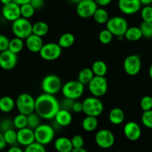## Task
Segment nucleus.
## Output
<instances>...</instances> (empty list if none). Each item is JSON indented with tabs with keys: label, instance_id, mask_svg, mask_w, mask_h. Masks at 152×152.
Returning a JSON list of instances; mask_svg holds the SVG:
<instances>
[{
	"label": "nucleus",
	"instance_id": "obj_22",
	"mask_svg": "<svg viewBox=\"0 0 152 152\" xmlns=\"http://www.w3.org/2000/svg\"><path fill=\"white\" fill-rule=\"evenodd\" d=\"M125 112L119 107H114L108 113V119L113 125H119L125 121Z\"/></svg>",
	"mask_w": 152,
	"mask_h": 152
},
{
	"label": "nucleus",
	"instance_id": "obj_17",
	"mask_svg": "<svg viewBox=\"0 0 152 152\" xmlns=\"http://www.w3.org/2000/svg\"><path fill=\"white\" fill-rule=\"evenodd\" d=\"M2 17L7 20L13 23L20 17H21L20 6L14 2H11L8 5H3L2 8Z\"/></svg>",
	"mask_w": 152,
	"mask_h": 152
},
{
	"label": "nucleus",
	"instance_id": "obj_31",
	"mask_svg": "<svg viewBox=\"0 0 152 152\" xmlns=\"http://www.w3.org/2000/svg\"><path fill=\"white\" fill-rule=\"evenodd\" d=\"M93 71L91 68H84L79 72L78 75V81L84 84V86L87 85L90 82L92 79L94 77Z\"/></svg>",
	"mask_w": 152,
	"mask_h": 152
},
{
	"label": "nucleus",
	"instance_id": "obj_3",
	"mask_svg": "<svg viewBox=\"0 0 152 152\" xmlns=\"http://www.w3.org/2000/svg\"><path fill=\"white\" fill-rule=\"evenodd\" d=\"M61 92L64 97L76 101L84 94V85L78 80H72L63 84Z\"/></svg>",
	"mask_w": 152,
	"mask_h": 152
},
{
	"label": "nucleus",
	"instance_id": "obj_40",
	"mask_svg": "<svg viewBox=\"0 0 152 152\" xmlns=\"http://www.w3.org/2000/svg\"><path fill=\"white\" fill-rule=\"evenodd\" d=\"M24 152H46V150L45 145L34 142L26 146L24 149Z\"/></svg>",
	"mask_w": 152,
	"mask_h": 152
},
{
	"label": "nucleus",
	"instance_id": "obj_41",
	"mask_svg": "<svg viewBox=\"0 0 152 152\" xmlns=\"http://www.w3.org/2000/svg\"><path fill=\"white\" fill-rule=\"evenodd\" d=\"M140 107L142 111H148L152 110V97L150 96H145L140 100Z\"/></svg>",
	"mask_w": 152,
	"mask_h": 152
},
{
	"label": "nucleus",
	"instance_id": "obj_39",
	"mask_svg": "<svg viewBox=\"0 0 152 152\" xmlns=\"http://www.w3.org/2000/svg\"><path fill=\"white\" fill-rule=\"evenodd\" d=\"M140 28L141 30L142 37L145 38H152V23L143 22L140 24Z\"/></svg>",
	"mask_w": 152,
	"mask_h": 152
},
{
	"label": "nucleus",
	"instance_id": "obj_32",
	"mask_svg": "<svg viewBox=\"0 0 152 152\" xmlns=\"http://www.w3.org/2000/svg\"><path fill=\"white\" fill-rule=\"evenodd\" d=\"M41 124V117L36 112H33L27 116V127L34 130Z\"/></svg>",
	"mask_w": 152,
	"mask_h": 152
},
{
	"label": "nucleus",
	"instance_id": "obj_2",
	"mask_svg": "<svg viewBox=\"0 0 152 152\" xmlns=\"http://www.w3.org/2000/svg\"><path fill=\"white\" fill-rule=\"evenodd\" d=\"M128 21L124 17L119 16H114L109 19L106 23V28L119 39L124 37L127 29L128 28Z\"/></svg>",
	"mask_w": 152,
	"mask_h": 152
},
{
	"label": "nucleus",
	"instance_id": "obj_10",
	"mask_svg": "<svg viewBox=\"0 0 152 152\" xmlns=\"http://www.w3.org/2000/svg\"><path fill=\"white\" fill-rule=\"evenodd\" d=\"M62 49L58 43H48L43 46L40 51V57L42 59L46 61H56L61 57Z\"/></svg>",
	"mask_w": 152,
	"mask_h": 152
},
{
	"label": "nucleus",
	"instance_id": "obj_15",
	"mask_svg": "<svg viewBox=\"0 0 152 152\" xmlns=\"http://www.w3.org/2000/svg\"><path fill=\"white\" fill-rule=\"evenodd\" d=\"M17 55L11 51L5 50L0 52V68L4 70H11L17 66Z\"/></svg>",
	"mask_w": 152,
	"mask_h": 152
},
{
	"label": "nucleus",
	"instance_id": "obj_18",
	"mask_svg": "<svg viewBox=\"0 0 152 152\" xmlns=\"http://www.w3.org/2000/svg\"><path fill=\"white\" fill-rule=\"evenodd\" d=\"M17 143L21 145L26 147L35 142L34 131L28 127L23 128V129L17 130Z\"/></svg>",
	"mask_w": 152,
	"mask_h": 152
},
{
	"label": "nucleus",
	"instance_id": "obj_43",
	"mask_svg": "<svg viewBox=\"0 0 152 152\" xmlns=\"http://www.w3.org/2000/svg\"><path fill=\"white\" fill-rule=\"evenodd\" d=\"M11 129H14L13 119H10L7 118V119H2L0 122V130L2 131V133Z\"/></svg>",
	"mask_w": 152,
	"mask_h": 152
},
{
	"label": "nucleus",
	"instance_id": "obj_54",
	"mask_svg": "<svg viewBox=\"0 0 152 152\" xmlns=\"http://www.w3.org/2000/svg\"><path fill=\"white\" fill-rule=\"evenodd\" d=\"M0 2H1V4H2L3 5H5L12 2V0H0Z\"/></svg>",
	"mask_w": 152,
	"mask_h": 152
},
{
	"label": "nucleus",
	"instance_id": "obj_1",
	"mask_svg": "<svg viewBox=\"0 0 152 152\" xmlns=\"http://www.w3.org/2000/svg\"><path fill=\"white\" fill-rule=\"evenodd\" d=\"M60 109V102L55 96L42 93L35 99L34 111L41 119L46 120L53 119Z\"/></svg>",
	"mask_w": 152,
	"mask_h": 152
},
{
	"label": "nucleus",
	"instance_id": "obj_50",
	"mask_svg": "<svg viewBox=\"0 0 152 152\" xmlns=\"http://www.w3.org/2000/svg\"><path fill=\"white\" fill-rule=\"evenodd\" d=\"M7 152H24V150L20 148L19 146L13 145L10 148Z\"/></svg>",
	"mask_w": 152,
	"mask_h": 152
},
{
	"label": "nucleus",
	"instance_id": "obj_8",
	"mask_svg": "<svg viewBox=\"0 0 152 152\" xmlns=\"http://www.w3.org/2000/svg\"><path fill=\"white\" fill-rule=\"evenodd\" d=\"M15 102L19 113L28 116V114L34 112L35 99L29 93H23L20 94Z\"/></svg>",
	"mask_w": 152,
	"mask_h": 152
},
{
	"label": "nucleus",
	"instance_id": "obj_58",
	"mask_svg": "<svg viewBox=\"0 0 152 152\" xmlns=\"http://www.w3.org/2000/svg\"><path fill=\"white\" fill-rule=\"evenodd\" d=\"M151 23H152V22H151Z\"/></svg>",
	"mask_w": 152,
	"mask_h": 152
},
{
	"label": "nucleus",
	"instance_id": "obj_28",
	"mask_svg": "<svg viewBox=\"0 0 152 152\" xmlns=\"http://www.w3.org/2000/svg\"><path fill=\"white\" fill-rule=\"evenodd\" d=\"M49 31V25L46 22L38 21L32 26V34L40 37H43L47 35Z\"/></svg>",
	"mask_w": 152,
	"mask_h": 152
},
{
	"label": "nucleus",
	"instance_id": "obj_24",
	"mask_svg": "<svg viewBox=\"0 0 152 152\" xmlns=\"http://www.w3.org/2000/svg\"><path fill=\"white\" fill-rule=\"evenodd\" d=\"M16 107V102L11 96H5L0 98V111L4 113L11 112Z\"/></svg>",
	"mask_w": 152,
	"mask_h": 152
},
{
	"label": "nucleus",
	"instance_id": "obj_33",
	"mask_svg": "<svg viewBox=\"0 0 152 152\" xmlns=\"http://www.w3.org/2000/svg\"><path fill=\"white\" fill-rule=\"evenodd\" d=\"M14 128L17 130L23 129L27 127V116L22 113H18L13 119Z\"/></svg>",
	"mask_w": 152,
	"mask_h": 152
},
{
	"label": "nucleus",
	"instance_id": "obj_55",
	"mask_svg": "<svg viewBox=\"0 0 152 152\" xmlns=\"http://www.w3.org/2000/svg\"><path fill=\"white\" fill-rule=\"evenodd\" d=\"M69 2H71L72 4H74V5H78L80 2H81V0H68Z\"/></svg>",
	"mask_w": 152,
	"mask_h": 152
},
{
	"label": "nucleus",
	"instance_id": "obj_25",
	"mask_svg": "<svg viewBox=\"0 0 152 152\" xmlns=\"http://www.w3.org/2000/svg\"><path fill=\"white\" fill-rule=\"evenodd\" d=\"M99 125L97 117L86 116L81 122V127L86 132H93L96 131Z\"/></svg>",
	"mask_w": 152,
	"mask_h": 152
},
{
	"label": "nucleus",
	"instance_id": "obj_38",
	"mask_svg": "<svg viewBox=\"0 0 152 152\" xmlns=\"http://www.w3.org/2000/svg\"><path fill=\"white\" fill-rule=\"evenodd\" d=\"M141 17L143 22L151 23L152 22V7L151 5H145L141 9Z\"/></svg>",
	"mask_w": 152,
	"mask_h": 152
},
{
	"label": "nucleus",
	"instance_id": "obj_48",
	"mask_svg": "<svg viewBox=\"0 0 152 152\" xmlns=\"http://www.w3.org/2000/svg\"><path fill=\"white\" fill-rule=\"evenodd\" d=\"M94 2L97 4L98 6L104 8V7L109 5L112 2V0H94Z\"/></svg>",
	"mask_w": 152,
	"mask_h": 152
},
{
	"label": "nucleus",
	"instance_id": "obj_44",
	"mask_svg": "<svg viewBox=\"0 0 152 152\" xmlns=\"http://www.w3.org/2000/svg\"><path fill=\"white\" fill-rule=\"evenodd\" d=\"M74 102L75 100L64 97V99L60 102V106H61V109L66 110H68L71 112L73 104H74Z\"/></svg>",
	"mask_w": 152,
	"mask_h": 152
},
{
	"label": "nucleus",
	"instance_id": "obj_57",
	"mask_svg": "<svg viewBox=\"0 0 152 152\" xmlns=\"http://www.w3.org/2000/svg\"><path fill=\"white\" fill-rule=\"evenodd\" d=\"M151 5V7H152V2H151V5Z\"/></svg>",
	"mask_w": 152,
	"mask_h": 152
},
{
	"label": "nucleus",
	"instance_id": "obj_13",
	"mask_svg": "<svg viewBox=\"0 0 152 152\" xmlns=\"http://www.w3.org/2000/svg\"><path fill=\"white\" fill-rule=\"evenodd\" d=\"M99 6L94 0H81L76 5V13L82 19H88L93 17Z\"/></svg>",
	"mask_w": 152,
	"mask_h": 152
},
{
	"label": "nucleus",
	"instance_id": "obj_35",
	"mask_svg": "<svg viewBox=\"0 0 152 152\" xmlns=\"http://www.w3.org/2000/svg\"><path fill=\"white\" fill-rule=\"evenodd\" d=\"M36 10L33 8L30 3L25 4L20 6V13H21V17L29 20L34 15Z\"/></svg>",
	"mask_w": 152,
	"mask_h": 152
},
{
	"label": "nucleus",
	"instance_id": "obj_11",
	"mask_svg": "<svg viewBox=\"0 0 152 152\" xmlns=\"http://www.w3.org/2000/svg\"><path fill=\"white\" fill-rule=\"evenodd\" d=\"M115 136L109 129H101L95 136V142L99 148L103 149L110 148L115 143Z\"/></svg>",
	"mask_w": 152,
	"mask_h": 152
},
{
	"label": "nucleus",
	"instance_id": "obj_47",
	"mask_svg": "<svg viewBox=\"0 0 152 152\" xmlns=\"http://www.w3.org/2000/svg\"><path fill=\"white\" fill-rule=\"evenodd\" d=\"M29 3L33 6L35 10L40 9L44 5V0H31Z\"/></svg>",
	"mask_w": 152,
	"mask_h": 152
},
{
	"label": "nucleus",
	"instance_id": "obj_56",
	"mask_svg": "<svg viewBox=\"0 0 152 152\" xmlns=\"http://www.w3.org/2000/svg\"><path fill=\"white\" fill-rule=\"evenodd\" d=\"M148 75H149V77H150V78L152 80V64H151V65L150 66V67H149Z\"/></svg>",
	"mask_w": 152,
	"mask_h": 152
},
{
	"label": "nucleus",
	"instance_id": "obj_26",
	"mask_svg": "<svg viewBox=\"0 0 152 152\" xmlns=\"http://www.w3.org/2000/svg\"><path fill=\"white\" fill-rule=\"evenodd\" d=\"M91 69L93 71L95 76H101V77H105L107 73V65L106 63L103 61H94L92 64Z\"/></svg>",
	"mask_w": 152,
	"mask_h": 152
},
{
	"label": "nucleus",
	"instance_id": "obj_36",
	"mask_svg": "<svg viewBox=\"0 0 152 152\" xmlns=\"http://www.w3.org/2000/svg\"><path fill=\"white\" fill-rule=\"evenodd\" d=\"M3 135L7 145L13 146L15 145L17 143V131L14 129H11L5 131V132H3Z\"/></svg>",
	"mask_w": 152,
	"mask_h": 152
},
{
	"label": "nucleus",
	"instance_id": "obj_21",
	"mask_svg": "<svg viewBox=\"0 0 152 152\" xmlns=\"http://www.w3.org/2000/svg\"><path fill=\"white\" fill-rule=\"evenodd\" d=\"M54 147L58 152H71L73 149L71 139L66 137H60L54 142Z\"/></svg>",
	"mask_w": 152,
	"mask_h": 152
},
{
	"label": "nucleus",
	"instance_id": "obj_53",
	"mask_svg": "<svg viewBox=\"0 0 152 152\" xmlns=\"http://www.w3.org/2000/svg\"><path fill=\"white\" fill-rule=\"evenodd\" d=\"M142 5H150L152 2V0H140Z\"/></svg>",
	"mask_w": 152,
	"mask_h": 152
},
{
	"label": "nucleus",
	"instance_id": "obj_6",
	"mask_svg": "<svg viewBox=\"0 0 152 152\" xmlns=\"http://www.w3.org/2000/svg\"><path fill=\"white\" fill-rule=\"evenodd\" d=\"M32 26L30 20L28 19L20 17L14 21L11 25V30L14 37L26 40L28 37L32 34Z\"/></svg>",
	"mask_w": 152,
	"mask_h": 152
},
{
	"label": "nucleus",
	"instance_id": "obj_49",
	"mask_svg": "<svg viewBox=\"0 0 152 152\" xmlns=\"http://www.w3.org/2000/svg\"><path fill=\"white\" fill-rule=\"evenodd\" d=\"M7 146V143L5 142L3 133H0V151L3 150Z\"/></svg>",
	"mask_w": 152,
	"mask_h": 152
},
{
	"label": "nucleus",
	"instance_id": "obj_30",
	"mask_svg": "<svg viewBox=\"0 0 152 152\" xmlns=\"http://www.w3.org/2000/svg\"><path fill=\"white\" fill-rule=\"evenodd\" d=\"M25 46L24 40H22L20 38L14 37L11 40H10L9 46H8V50L11 51L13 53L17 54L20 53Z\"/></svg>",
	"mask_w": 152,
	"mask_h": 152
},
{
	"label": "nucleus",
	"instance_id": "obj_46",
	"mask_svg": "<svg viewBox=\"0 0 152 152\" xmlns=\"http://www.w3.org/2000/svg\"><path fill=\"white\" fill-rule=\"evenodd\" d=\"M72 111H73L75 113H81L83 112V106H82V102H79V101H75L74 104H73L72 109Z\"/></svg>",
	"mask_w": 152,
	"mask_h": 152
},
{
	"label": "nucleus",
	"instance_id": "obj_34",
	"mask_svg": "<svg viewBox=\"0 0 152 152\" xmlns=\"http://www.w3.org/2000/svg\"><path fill=\"white\" fill-rule=\"evenodd\" d=\"M113 35L112 34L110 31L105 28L101 31L99 34V40L102 44L107 45L112 42L113 39Z\"/></svg>",
	"mask_w": 152,
	"mask_h": 152
},
{
	"label": "nucleus",
	"instance_id": "obj_14",
	"mask_svg": "<svg viewBox=\"0 0 152 152\" xmlns=\"http://www.w3.org/2000/svg\"><path fill=\"white\" fill-rule=\"evenodd\" d=\"M142 4L140 0H119L118 7L122 14L134 15L141 10Z\"/></svg>",
	"mask_w": 152,
	"mask_h": 152
},
{
	"label": "nucleus",
	"instance_id": "obj_12",
	"mask_svg": "<svg viewBox=\"0 0 152 152\" xmlns=\"http://www.w3.org/2000/svg\"><path fill=\"white\" fill-rule=\"evenodd\" d=\"M142 61L138 55H130L123 61V68L126 74L130 76H135L141 70Z\"/></svg>",
	"mask_w": 152,
	"mask_h": 152
},
{
	"label": "nucleus",
	"instance_id": "obj_9",
	"mask_svg": "<svg viewBox=\"0 0 152 152\" xmlns=\"http://www.w3.org/2000/svg\"><path fill=\"white\" fill-rule=\"evenodd\" d=\"M87 85L90 94L94 97H102L106 94L108 90L107 80L105 77L94 76Z\"/></svg>",
	"mask_w": 152,
	"mask_h": 152
},
{
	"label": "nucleus",
	"instance_id": "obj_19",
	"mask_svg": "<svg viewBox=\"0 0 152 152\" xmlns=\"http://www.w3.org/2000/svg\"><path fill=\"white\" fill-rule=\"evenodd\" d=\"M44 45L42 37L31 34L25 40V46L28 51L33 53H39Z\"/></svg>",
	"mask_w": 152,
	"mask_h": 152
},
{
	"label": "nucleus",
	"instance_id": "obj_20",
	"mask_svg": "<svg viewBox=\"0 0 152 152\" xmlns=\"http://www.w3.org/2000/svg\"><path fill=\"white\" fill-rule=\"evenodd\" d=\"M54 122L60 127H67L72 122V115L71 112L64 109H60L54 117Z\"/></svg>",
	"mask_w": 152,
	"mask_h": 152
},
{
	"label": "nucleus",
	"instance_id": "obj_4",
	"mask_svg": "<svg viewBox=\"0 0 152 152\" xmlns=\"http://www.w3.org/2000/svg\"><path fill=\"white\" fill-rule=\"evenodd\" d=\"M83 113L86 116L98 117L104 111V104L99 98L89 96L83 100Z\"/></svg>",
	"mask_w": 152,
	"mask_h": 152
},
{
	"label": "nucleus",
	"instance_id": "obj_23",
	"mask_svg": "<svg viewBox=\"0 0 152 152\" xmlns=\"http://www.w3.org/2000/svg\"><path fill=\"white\" fill-rule=\"evenodd\" d=\"M124 37L130 42H137L142 37V34L140 27L131 26L127 29Z\"/></svg>",
	"mask_w": 152,
	"mask_h": 152
},
{
	"label": "nucleus",
	"instance_id": "obj_5",
	"mask_svg": "<svg viewBox=\"0 0 152 152\" xmlns=\"http://www.w3.org/2000/svg\"><path fill=\"white\" fill-rule=\"evenodd\" d=\"M34 131L35 142L43 145H47L50 144L55 139V130L52 125L48 124H40Z\"/></svg>",
	"mask_w": 152,
	"mask_h": 152
},
{
	"label": "nucleus",
	"instance_id": "obj_52",
	"mask_svg": "<svg viewBox=\"0 0 152 152\" xmlns=\"http://www.w3.org/2000/svg\"><path fill=\"white\" fill-rule=\"evenodd\" d=\"M71 152H89L87 149L83 148H73Z\"/></svg>",
	"mask_w": 152,
	"mask_h": 152
},
{
	"label": "nucleus",
	"instance_id": "obj_45",
	"mask_svg": "<svg viewBox=\"0 0 152 152\" xmlns=\"http://www.w3.org/2000/svg\"><path fill=\"white\" fill-rule=\"evenodd\" d=\"M10 40L5 34H0V52L8 49Z\"/></svg>",
	"mask_w": 152,
	"mask_h": 152
},
{
	"label": "nucleus",
	"instance_id": "obj_29",
	"mask_svg": "<svg viewBox=\"0 0 152 152\" xmlns=\"http://www.w3.org/2000/svg\"><path fill=\"white\" fill-rule=\"evenodd\" d=\"M93 19L98 24H106L110 19L109 14L107 11L102 7H99L93 15Z\"/></svg>",
	"mask_w": 152,
	"mask_h": 152
},
{
	"label": "nucleus",
	"instance_id": "obj_27",
	"mask_svg": "<svg viewBox=\"0 0 152 152\" xmlns=\"http://www.w3.org/2000/svg\"><path fill=\"white\" fill-rule=\"evenodd\" d=\"M75 41V37L74 35L69 32L64 33L58 39V44L61 46V49H69L72 47Z\"/></svg>",
	"mask_w": 152,
	"mask_h": 152
},
{
	"label": "nucleus",
	"instance_id": "obj_59",
	"mask_svg": "<svg viewBox=\"0 0 152 152\" xmlns=\"http://www.w3.org/2000/svg\"><path fill=\"white\" fill-rule=\"evenodd\" d=\"M118 1H119V0H118Z\"/></svg>",
	"mask_w": 152,
	"mask_h": 152
},
{
	"label": "nucleus",
	"instance_id": "obj_37",
	"mask_svg": "<svg viewBox=\"0 0 152 152\" xmlns=\"http://www.w3.org/2000/svg\"><path fill=\"white\" fill-rule=\"evenodd\" d=\"M141 122L145 128L152 129V110L144 111L141 116Z\"/></svg>",
	"mask_w": 152,
	"mask_h": 152
},
{
	"label": "nucleus",
	"instance_id": "obj_16",
	"mask_svg": "<svg viewBox=\"0 0 152 152\" xmlns=\"http://www.w3.org/2000/svg\"><path fill=\"white\" fill-rule=\"evenodd\" d=\"M123 133L128 140L134 142L141 137L142 130L138 123L134 121H131L124 125Z\"/></svg>",
	"mask_w": 152,
	"mask_h": 152
},
{
	"label": "nucleus",
	"instance_id": "obj_7",
	"mask_svg": "<svg viewBox=\"0 0 152 152\" xmlns=\"http://www.w3.org/2000/svg\"><path fill=\"white\" fill-rule=\"evenodd\" d=\"M62 81L59 76L56 75H47L41 81V88L43 93L55 96L62 88Z\"/></svg>",
	"mask_w": 152,
	"mask_h": 152
},
{
	"label": "nucleus",
	"instance_id": "obj_51",
	"mask_svg": "<svg viewBox=\"0 0 152 152\" xmlns=\"http://www.w3.org/2000/svg\"><path fill=\"white\" fill-rule=\"evenodd\" d=\"M31 0H12V2L14 3L17 4L18 5L21 6V5H25V4H27L30 2Z\"/></svg>",
	"mask_w": 152,
	"mask_h": 152
},
{
	"label": "nucleus",
	"instance_id": "obj_42",
	"mask_svg": "<svg viewBox=\"0 0 152 152\" xmlns=\"http://www.w3.org/2000/svg\"><path fill=\"white\" fill-rule=\"evenodd\" d=\"M71 142L73 148H83L84 145V137L80 134H75L73 136L71 139Z\"/></svg>",
	"mask_w": 152,
	"mask_h": 152
}]
</instances>
